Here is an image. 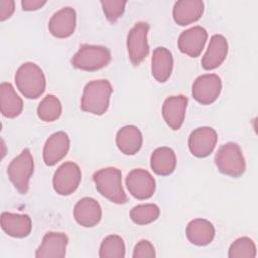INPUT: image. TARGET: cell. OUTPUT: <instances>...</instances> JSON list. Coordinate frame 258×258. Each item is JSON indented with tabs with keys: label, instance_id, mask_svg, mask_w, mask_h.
<instances>
[{
	"label": "cell",
	"instance_id": "30",
	"mask_svg": "<svg viewBox=\"0 0 258 258\" xmlns=\"http://www.w3.org/2000/svg\"><path fill=\"white\" fill-rule=\"evenodd\" d=\"M126 3L127 2L123 0L101 1V5L105 13V16L110 22H116L122 16Z\"/></svg>",
	"mask_w": 258,
	"mask_h": 258
},
{
	"label": "cell",
	"instance_id": "1",
	"mask_svg": "<svg viewBox=\"0 0 258 258\" xmlns=\"http://www.w3.org/2000/svg\"><path fill=\"white\" fill-rule=\"evenodd\" d=\"M113 92L108 80H95L89 82L83 91L81 108L94 115H103L109 108L110 97Z\"/></svg>",
	"mask_w": 258,
	"mask_h": 258
},
{
	"label": "cell",
	"instance_id": "27",
	"mask_svg": "<svg viewBox=\"0 0 258 258\" xmlns=\"http://www.w3.org/2000/svg\"><path fill=\"white\" fill-rule=\"evenodd\" d=\"M99 256L101 258H124L125 244L118 235H109L101 243Z\"/></svg>",
	"mask_w": 258,
	"mask_h": 258
},
{
	"label": "cell",
	"instance_id": "14",
	"mask_svg": "<svg viewBox=\"0 0 258 258\" xmlns=\"http://www.w3.org/2000/svg\"><path fill=\"white\" fill-rule=\"evenodd\" d=\"M70 149V138L63 131L51 134L43 146V161L48 166H53L60 161Z\"/></svg>",
	"mask_w": 258,
	"mask_h": 258
},
{
	"label": "cell",
	"instance_id": "25",
	"mask_svg": "<svg viewBox=\"0 0 258 258\" xmlns=\"http://www.w3.org/2000/svg\"><path fill=\"white\" fill-rule=\"evenodd\" d=\"M150 166L153 172L158 175L171 174L176 166L174 151L169 147L156 148L150 157Z\"/></svg>",
	"mask_w": 258,
	"mask_h": 258
},
{
	"label": "cell",
	"instance_id": "15",
	"mask_svg": "<svg viewBox=\"0 0 258 258\" xmlns=\"http://www.w3.org/2000/svg\"><path fill=\"white\" fill-rule=\"evenodd\" d=\"M187 98L183 95L170 96L162 105V116L172 130H178L184 120Z\"/></svg>",
	"mask_w": 258,
	"mask_h": 258
},
{
	"label": "cell",
	"instance_id": "18",
	"mask_svg": "<svg viewBox=\"0 0 258 258\" xmlns=\"http://www.w3.org/2000/svg\"><path fill=\"white\" fill-rule=\"evenodd\" d=\"M1 228L11 237L24 238L30 234L32 223L30 217L26 214L4 212L1 214Z\"/></svg>",
	"mask_w": 258,
	"mask_h": 258
},
{
	"label": "cell",
	"instance_id": "3",
	"mask_svg": "<svg viewBox=\"0 0 258 258\" xmlns=\"http://www.w3.org/2000/svg\"><path fill=\"white\" fill-rule=\"evenodd\" d=\"M15 84L19 92L27 99H37L45 90V77L34 62L21 64L15 74Z\"/></svg>",
	"mask_w": 258,
	"mask_h": 258
},
{
	"label": "cell",
	"instance_id": "17",
	"mask_svg": "<svg viewBox=\"0 0 258 258\" xmlns=\"http://www.w3.org/2000/svg\"><path fill=\"white\" fill-rule=\"evenodd\" d=\"M74 217L79 225L86 228L94 227L101 221V206L93 198H83L74 208Z\"/></svg>",
	"mask_w": 258,
	"mask_h": 258
},
{
	"label": "cell",
	"instance_id": "24",
	"mask_svg": "<svg viewBox=\"0 0 258 258\" xmlns=\"http://www.w3.org/2000/svg\"><path fill=\"white\" fill-rule=\"evenodd\" d=\"M0 109L2 115L6 118H15L22 112V99L17 95L10 83H2L0 85Z\"/></svg>",
	"mask_w": 258,
	"mask_h": 258
},
{
	"label": "cell",
	"instance_id": "33",
	"mask_svg": "<svg viewBox=\"0 0 258 258\" xmlns=\"http://www.w3.org/2000/svg\"><path fill=\"white\" fill-rule=\"evenodd\" d=\"M46 3L45 0H22V9L25 11H34L41 8Z\"/></svg>",
	"mask_w": 258,
	"mask_h": 258
},
{
	"label": "cell",
	"instance_id": "2",
	"mask_svg": "<svg viewBox=\"0 0 258 258\" xmlns=\"http://www.w3.org/2000/svg\"><path fill=\"white\" fill-rule=\"evenodd\" d=\"M97 190L112 203L122 205L127 202V196L122 186V173L116 167H105L93 174Z\"/></svg>",
	"mask_w": 258,
	"mask_h": 258
},
{
	"label": "cell",
	"instance_id": "8",
	"mask_svg": "<svg viewBox=\"0 0 258 258\" xmlns=\"http://www.w3.org/2000/svg\"><path fill=\"white\" fill-rule=\"evenodd\" d=\"M81 179L82 172L79 165L72 161L64 162L53 174V189L60 196H69L78 188Z\"/></svg>",
	"mask_w": 258,
	"mask_h": 258
},
{
	"label": "cell",
	"instance_id": "26",
	"mask_svg": "<svg viewBox=\"0 0 258 258\" xmlns=\"http://www.w3.org/2000/svg\"><path fill=\"white\" fill-rule=\"evenodd\" d=\"M61 114V104L53 95L45 96L37 107V116L44 122H52L59 118Z\"/></svg>",
	"mask_w": 258,
	"mask_h": 258
},
{
	"label": "cell",
	"instance_id": "21",
	"mask_svg": "<svg viewBox=\"0 0 258 258\" xmlns=\"http://www.w3.org/2000/svg\"><path fill=\"white\" fill-rule=\"evenodd\" d=\"M116 144L118 149L126 154L137 153L142 146V134L134 125H126L118 130L116 134Z\"/></svg>",
	"mask_w": 258,
	"mask_h": 258
},
{
	"label": "cell",
	"instance_id": "16",
	"mask_svg": "<svg viewBox=\"0 0 258 258\" xmlns=\"http://www.w3.org/2000/svg\"><path fill=\"white\" fill-rule=\"evenodd\" d=\"M69 239L64 233L47 232L35 252L36 258H62Z\"/></svg>",
	"mask_w": 258,
	"mask_h": 258
},
{
	"label": "cell",
	"instance_id": "22",
	"mask_svg": "<svg viewBox=\"0 0 258 258\" xmlns=\"http://www.w3.org/2000/svg\"><path fill=\"white\" fill-rule=\"evenodd\" d=\"M185 233L191 244L206 246L213 241L215 237V228L208 220L195 219L187 224Z\"/></svg>",
	"mask_w": 258,
	"mask_h": 258
},
{
	"label": "cell",
	"instance_id": "11",
	"mask_svg": "<svg viewBox=\"0 0 258 258\" xmlns=\"http://www.w3.org/2000/svg\"><path fill=\"white\" fill-rule=\"evenodd\" d=\"M218 135L215 129L209 126L195 129L188 137V148L196 157H207L210 155L217 144Z\"/></svg>",
	"mask_w": 258,
	"mask_h": 258
},
{
	"label": "cell",
	"instance_id": "4",
	"mask_svg": "<svg viewBox=\"0 0 258 258\" xmlns=\"http://www.w3.org/2000/svg\"><path fill=\"white\" fill-rule=\"evenodd\" d=\"M215 163L220 172L232 177L241 176L246 169L240 146L234 142L225 143L218 149L215 155Z\"/></svg>",
	"mask_w": 258,
	"mask_h": 258
},
{
	"label": "cell",
	"instance_id": "29",
	"mask_svg": "<svg viewBox=\"0 0 258 258\" xmlns=\"http://www.w3.org/2000/svg\"><path fill=\"white\" fill-rule=\"evenodd\" d=\"M230 258H254L256 257V246L248 237L236 239L229 248Z\"/></svg>",
	"mask_w": 258,
	"mask_h": 258
},
{
	"label": "cell",
	"instance_id": "32",
	"mask_svg": "<svg viewBox=\"0 0 258 258\" xmlns=\"http://www.w3.org/2000/svg\"><path fill=\"white\" fill-rule=\"evenodd\" d=\"M14 12V1L1 0L0 1V20L8 19Z\"/></svg>",
	"mask_w": 258,
	"mask_h": 258
},
{
	"label": "cell",
	"instance_id": "5",
	"mask_svg": "<svg viewBox=\"0 0 258 258\" xmlns=\"http://www.w3.org/2000/svg\"><path fill=\"white\" fill-rule=\"evenodd\" d=\"M111 60L110 50L102 45L83 44L72 58V64L79 70L94 72L106 67Z\"/></svg>",
	"mask_w": 258,
	"mask_h": 258
},
{
	"label": "cell",
	"instance_id": "13",
	"mask_svg": "<svg viewBox=\"0 0 258 258\" xmlns=\"http://www.w3.org/2000/svg\"><path fill=\"white\" fill-rule=\"evenodd\" d=\"M77 15L72 7H63L53 13L48 22L49 32L57 38L71 36L76 28Z\"/></svg>",
	"mask_w": 258,
	"mask_h": 258
},
{
	"label": "cell",
	"instance_id": "6",
	"mask_svg": "<svg viewBox=\"0 0 258 258\" xmlns=\"http://www.w3.org/2000/svg\"><path fill=\"white\" fill-rule=\"evenodd\" d=\"M33 157L29 149H23L21 153L13 158L8 167L7 174L15 188L22 195L28 191L29 179L33 173Z\"/></svg>",
	"mask_w": 258,
	"mask_h": 258
},
{
	"label": "cell",
	"instance_id": "10",
	"mask_svg": "<svg viewBox=\"0 0 258 258\" xmlns=\"http://www.w3.org/2000/svg\"><path fill=\"white\" fill-rule=\"evenodd\" d=\"M126 185L129 192L138 200H147L155 191L156 183L151 173L142 168L132 169L126 177Z\"/></svg>",
	"mask_w": 258,
	"mask_h": 258
},
{
	"label": "cell",
	"instance_id": "20",
	"mask_svg": "<svg viewBox=\"0 0 258 258\" xmlns=\"http://www.w3.org/2000/svg\"><path fill=\"white\" fill-rule=\"evenodd\" d=\"M228 54V41L221 34H214L211 37L208 49L203 56L202 67L207 70H214L220 67Z\"/></svg>",
	"mask_w": 258,
	"mask_h": 258
},
{
	"label": "cell",
	"instance_id": "31",
	"mask_svg": "<svg viewBox=\"0 0 258 258\" xmlns=\"http://www.w3.org/2000/svg\"><path fill=\"white\" fill-rule=\"evenodd\" d=\"M132 256L133 258H153L155 257V250L151 242L141 240L135 245Z\"/></svg>",
	"mask_w": 258,
	"mask_h": 258
},
{
	"label": "cell",
	"instance_id": "19",
	"mask_svg": "<svg viewBox=\"0 0 258 258\" xmlns=\"http://www.w3.org/2000/svg\"><path fill=\"white\" fill-rule=\"evenodd\" d=\"M204 13V2L201 0H179L173 5L172 16L181 26L196 22Z\"/></svg>",
	"mask_w": 258,
	"mask_h": 258
},
{
	"label": "cell",
	"instance_id": "28",
	"mask_svg": "<svg viewBox=\"0 0 258 258\" xmlns=\"http://www.w3.org/2000/svg\"><path fill=\"white\" fill-rule=\"evenodd\" d=\"M160 210L155 204H142L135 206L130 211V218L137 225H147L159 217Z\"/></svg>",
	"mask_w": 258,
	"mask_h": 258
},
{
	"label": "cell",
	"instance_id": "7",
	"mask_svg": "<svg viewBox=\"0 0 258 258\" xmlns=\"http://www.w3.org/2000/svg\"><path fill=\"white\" fill-rule=\"evenodd\" d=\"M149 25L146 22H137L128 32L127 49L131 62L134 66L141 63L148 55L149 45L147 34Z\"/></svg>",
	"mask_w": 258,
	"mask_h": 258
},
{
	"label": "cell",
	"instance_id": "23",
	"mask_svg": "<svg viewBox=\"0 0 258 258\" xmlns=\"http://www.w3.org/2000/svg\"><path fill=\"white\" fill-rule=\"evenodd\" d=\"M172 67L173 58L171 52L165 47H156L151 58V73L154 79L159 83L166 82L171 75Z\"/></svg>",
	"mask_w": 258,
	"mask_h": 258
},
{
	"label": "cell",
	"instance_id": "12",
	"mask_svg": "<svg viewBox=\"0 0 258 258\" xmlns=\"http://www.w3.org/2000/svg\"><path fill=\"white\" fill-rule=\"evenodd\" d=\"M207 38V30L198 25L182 31L178 37L177 45L182 53H185L191 57H197L201 54Z\"/></svg>",
	"mask_w": 258,
	"mask_h": 258
},
{
	"label": "cell",
	"instance_id": "9",
	"mask_svg": "<svg viewBox=\"0 0 258 258\" xmlns=\"http://www.w3.org/2000/svg\"><path fill=\"white\" fill-rule=\"evenodd\" d=\"M222 90L221 78L216 74H206L198 77L192 84L194 99L202 105L214 103Z\"/></svg>",
	"mask_w": 258,
	"mask_h": 258
}]
</instances>
